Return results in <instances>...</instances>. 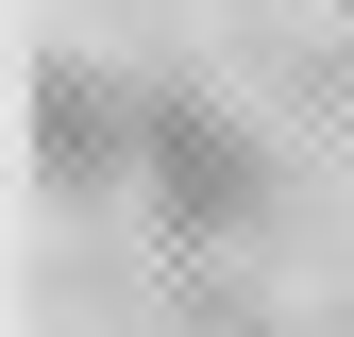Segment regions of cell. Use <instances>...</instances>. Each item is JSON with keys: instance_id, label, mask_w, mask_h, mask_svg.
Wrapping results in <instances>:
<instances>
[{"instance_id": "obj_1", "label": "cell", "mask_w": 354, "mask_h": 337, "mask_svg": "<svg viewBox=\"0 0 354 337\" xmlns=\"http://www.w3.org/2000/svg\"><path fill=\"white\" fill-rule=\"evenodd\" d=\"M136 186H152V220L186 236V253H236L253 220H270V152L236 135L219 102H186V84H152V135H136Z\"/></svg>"}, {"instance_id": "obj_2", "label": "cell", "mask_w": 354, "mask_h": 337, "mask_svg": "<svg viewBox=\"0 0 354 337\" xmlns=\"http://www.w3.org/2000/svg\"><path fill=\"white\" fill-rule=\"evenodd\" d=\"M136 135H152V102H136V84H102V68H51V84H34V168H51L68 202L136 186Z\"/></svg>"}]
</instances>
